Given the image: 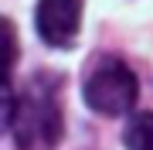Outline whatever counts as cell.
Returning a JSON list of instances; mask_svg holds the SVG:
<instances>
[{"label": "cell", "instance_id": "6da1fadb", "mask_svg": "<svg viewBox=\"0 0 153 150\" xmlns=\"http://www.w3.org/2000/svg\"><path fill=\"white\" fill-rule=\"evenodd\" d=\"M4 126L14 133L21 150H51L61 140V106L58 78L38 75L14 96L10 82H4Z\"/></svg>", "mask_w": 153, "mask_h": 150}, {"label": "cell", "instance_id": "3957f363", "mask_svg": "<svg viewBox=\"0 0 153 150\" xmlns=\"http://www.w3.org/2000/svg\"><path fill=\"white\" fill-rule=\"evenodd\" d=\"M34 28L51 48H71L82 28V0H38Z\"/></svg>", "mask_w": 153, "mask_h": 150}, {"label": "cell", "instance_id": "277c9868", "mask_svg": "<svg viewBox=\"0 0 153 150\" xmlns=\"http://www.w3.org/2000/svg\"><path fill=\"white\" fill-rule=\"evenodd\" d=\"M126 150H153V113H140L126 126Z\"/></svg>", "mask_w": 153, "mask_h": 150}, {"label": "cell", "instance_id": "5b68a950", "mask_svg": "<svg viewBox=\"0 0 153 150\" xmlns=\"http://www.w3.org/2000/svg\"><path fill=\"white\" fill-rule=\"evenodd\" d=\"M4 38H7V72L14 68V58H17V45H14V24L4 21Z\"/></svg>", "mask_w": 153, "mask_h": 150}, {"label": "cell", "instance_id": "7a4b0ae2", "mask_svg": "<svg viewBox=\"0 0 153 150\" xmlns=\"http://www.w3.org/2000/svg\"><path fill=\"white\" fill-rule=\"evenodd\" d=\"M136 96H140L136 72L119 58H102L92 68V75L85 78V102L99 116H109V119L126 116L136 106Z\"/></svg>", "mask_w": 153, "mask_h": 150}]
</instances>
